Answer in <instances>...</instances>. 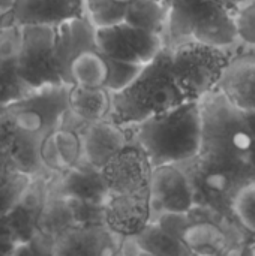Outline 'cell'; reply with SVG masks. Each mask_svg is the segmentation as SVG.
Here are the masks:
<instances>
[{
    "instance_id": "2",
    "label": "cell",
    "mask_w": 255,
    "mask_h": 256,
    "mask_svg": "<svg viewBox=\"0 0 255 256\" xmlns=\"http://www.w3.org/2000/svg\"><path fill=\"white\" fill-rule=\"evenodd\" d=\"M107 120L122 129L137 128L186 104L171 74L170 50H162L122 92L110 94Z\"/></svg>"
},
{
    "instance_id": "4",
    "label": "cell",
    "mask_w": 255,
    "mask_h": 256,
    "mask_svg": "<svg viewBox=\"0 0 255 256\" xmlns=\"http://www.w3.org/2000/svg\"><path fill=\"white\" fill-rule=\"evenodd\" d=\"M239 2H168L165 48L194 42L231 51L237 38Z\"/></svg>"
},
{
    "instance_id": "17",
    "label": "cell",
    "mask_w": 255,
    "mask_h": 256,
    "mask_svg": "<svg viewBox=\"0 0 255 256\" xmlns=\"http://www.w3.org/2000/svg\"><path fill=\"white\" fill-rule=\"evenodd\" d=\"M108 230L99 226L71 228L60 234L53 256H114Z\"/></svg>"
},
{
    "instance_id": "26",
    "label": "cell",
    "mask_w": 255,
    "mask_h": 256,
    "mask_svg": "<svg viewBox=\"0 0 255 256\" xmlns=\"http://www.w3.org/2000/svg\"><path fill=\"white\" fill-rule=\"evenodd\" d=\"M236 26L239 44L245 48L255 50V0L239 3Z\"/></svg>"
},
{
    "instance_id": "29",
    "label": "cell",
    "mask_w": 255,
    "mask_h": 256,
    "mask_svg": "<svg viewBox=\"0 0 255 256\" xmlns=\"http://www.w3.org/2000/svg\"><path fill=\"white\" fill-rule=\"evenodd\" d=\"M0 62H2V56H0Z\"/></svg>"
},
{
    "instance_id": "1",
    "label": "cell",
    "mask_w": 255,
    "mask_h": 256,
    "mask_svg": "<svg viewBox=\"0 0 255 256\" xmlns=\"http://www.w3.org/2000/svg\"><path fill=\"white\" fill-rule=\"evenodd\" d=\"M198 105L201 114L198 158L218 166L255 176V130L251 118L230 104L219 90L201 99Z\"/></svg>"
},
{
    "instance_id": "9",
    "label": "cell",
    "mask_w": 255,
    "mask_h": 256,
    "mask_svg": "<svg viewBox=\"0 0 255 256\" xmlns=\"http://www.w3.org/2000/svg\"><path fill=\"white\" fill-rule=\"evenodd\" d=\"M95 50L108 60L146 66L165 50V42L156 34L123 22L95 30Z\"/></svg>"
},
{
    "instance_id": "16",
    "label": "cell",
    "mask_w": 255,
    "mask_h": 256,
    "mask_svg": "<svg viewBox=\"0 0 255 256\" xmlns=\"http://www.w3.org/2000/svg\"><path fill=\"white\" fill-rule=\"evenodd\" d=\"M54 33L56 62L62 80L66 84V70L69 63L77 56L95 50V28L89 24V21L84 16H81L59 24L57 27H54Z\"/></svg>"
},
{
    "instance_id": "27",
    "label": "cell",
    "mask_w": 255,
    "mask_h": 256,
    "mask_svg": "<svg viewBox=\"0 0 255 256\" xmlns=\"http://www.w3.org/2000/svg\"><path fill=\"white\" fill-rule=\"evenodd\" d=\"M236 256H255V237L246 238L245 243L237 250Z\"/></svg>"
},
{
    "instance_id": "14",
    "label": "cell",
    "mask_w": 255,
    "mask_h": 256,
    "mask_svg": "<svg viewBox=\"0 0 255 256\" xmlns=\"http://www.w3.org/2000/svg\"><path fill=\"white\" fill-rule=\"evenodd\" d=\"M78 136L81 144V159L98 172L129 144L125 129L108 120L86 124Z\"/></svg>"
},
{
    "instance_id": "13",
    "label": "cell",
    "mask_w": 255,
    "mask_h": 256,
    "mask_svg": "<svg viewBox=\"0 0 255 256\" xmlns=\"http://www.w3.org/2000/svg\"><path fill=\"white\" fill-rule=\"evenodd\" d=\"M218 90L246 116H255V50H242L231 56Z\"/></svg>"
},
{
    "instance_id": "25",
    "label": "cell",
    "mask_w": 255,
    "mask_h": 256,
    "mask_svg": "<svg viewBox=\"0 0 255 256\" xmlns=\"http://www.w3.org/2000/svg\"><path fill=\"white\" fill-rule=\"evenodd\" d=\"M105 60L108 64V80L105 84V90L110 94L125 90L138 76V74L144 68V66H135V64H129V63L116 62V60H108V58H105Z\"/></svg>"
},
{
    "instance_id": "24",
    "label": "cell",
    "mask_w": 255,
    "mask_h": 256,
    "mask_svg": "<svg viewBox=\"0 0 255 256\" xmlns=\"http://www.w3.org/2000/svg\"><path fill=\"white\" fill-rule=\"evenodd\" d=\"M84 18L95 30L110 28L125 22L129 2H83Z\"/></svg>"
},
{
    "instance_id": "7",
    "label": "cell",
    "mask_w": 255,
    "mask_h": 256,
    "mask_svg": "<svg viewBox=\"0 0 255 256\" xmlns=\"http://www.w3.org/2000/svg\"><path fill=\"white\" fill-rule=\"evenodd\" d=\"M54 40V27H21V42L15 57V72L23 82L41 90L66 86L56 62Z\"/></svg>"
},
{
    "instance_id": "20",
    "label": "cell",
    "mask_w": 255,
    "mask_h": 256,
    "mask_svg": "<svg viewBox=\"0 0 255 256\" xmlns=\"http://www.w3.org/2000/svg\"><path fill=\"white\" fill-rule=\"evenodd\" d=\"M111 96L107 90H89L80 87H69L68 111L81 123L90 124L107 120L110 112Z\"/></svg>"
},
{
    "instance_id": "19",
    "label": "cell",
    "mask_w": 255,
    "mask_h": 256,
    "mask_svg": "<svg viewBox=\"0 0 255 256\" xmlns=\"http://www.w3.org/2000/svg\"><path fill=\"white\" fill-rule=\"evenodd\" d=\"M108 80V64L96 50L77 56L68 66L66 84L71 87L98 90L104 88Z\"/></svg>"
},
{
    "instance_id": "23",
    "label": "cell",
    "mask_w": 255,
    "mask_h": 256,
    "mask_svg": "<svg viewBox=\"0 0 255 256\" xmlns=\"http://www.w3.org/2000/svg\"><path fill=\"white\" fill-rule=\"evenodd\" d=\"M230 218L236 228L246 237H255V176L246 180L234 194Z\"/></svg>"
},
{
    "instance_id": "12",
    "label": "cell",
    "mask_w": 255,
    "mask_h": 256,
    "mask_svg": "<svg viewBox=\"0 0 255 256\" xmlns=\"http://www.w3.org/2000/svg\"><path fill=\"white\" fill-rule=\"evenodd\" d=\"M105 228L122 238H135L152 224L150 195H108L102 207Z\"/></svg>"
},
{
    "instance_id": "8",
    "label": "cell",
    "mask_w": 255,
    "mask_h": 256,
    "mask_svg": "<svg viewBox=\"0 0 255 256\" xmlns=\"http://www.w3.org/2000/svg\"><path fill=\"white\" fill-rule=\"evenodd\" d=\"M245 240L231 220L197 207L180 237L194 256H236Z\"/></svg>"
},
{
    "instance_id": "22",
    "label": "cell",
    "mask_w": 255,
    "mask_h": 256,
    "mask_svg": "<svg viewBox=\"0 0 255 256\" xmlns=\"http://www.w3.org/2000/svg\"><path fill=\"white\" fill-rule=\"evenodd\" d=\"M132 240L140 254L147 256H194L179 238L167 234L153 222Z\"/></svg>"
},
{
    "instance_id": "15",
    "label": "cell",
    "mask_w": 255,
    "mask_h": 256,
    "mask_svg": "<svg viewBox=\"0 0 255 256\" xmlns=\"http://www.w3.org/2000/svg\"><path fill=\"white\" fill-rule=\"evenodd\" d=\"M84 16L83 2L65 0H26L12 6V22L18 27L42 26L57 27L59 24Z\"/></svg>"
},
{
    "instance_id": "10",
    "label": "cell",
    "mask_w": 255,
    "mask_h": 256,
    "mask_svg": "<svg viewBox=\"0 0 255 256\" xmlns=\"http://www.w3.org/2000/svg\"><path fill=\"white\" fill-rule=\"evenodd\" d=\"M108 195H131L149 192L152 166L144 153L132 142L125 146L101 171Z\"/></svg>"
},
{
    "instance_id": "28",
    "label": "cell",
    "mask_w": 255,
    "mask_h": 256,
    "mask_svg": "<svg viewBox=\"0 0 255 256\" xmlns=\"http://www.w3.org/2000/svg\"><path fill=\"white\" fill-rule=\"evenodd\" d=\"M249 118H251V123H252V126H254V129H255V116L254 117H251V116H248Z\"/></svg>"
},
{
    "instance_id": "21",
    "label": "cell",
    "mask_w": 255,
    "mask_h": 256,
    "mask_svg": "<svg viewBox=\"0 0 255 256\" xmlns=\"http://www.w3.org/2000/svg\"><path fill=\"white\" fill-rule=\"evenodd\" d=\"M168 20V2L138 0L129 2L125 22L147 33L165 38Z\"/></svg>"
},
{
    "instance_id": "6",
    "label": "cell",
    "mask_w": 255,
    "mask_h": 256,
    "mask_svg": "<svg viewBox=\"0 0 255 256\" xmlns=\"http://www.w3.org/2000/svg\"><path fill=\"white\" fill-rule=\"evenodd\" d=\"M180 168L185 171L192 186L195 207L228 220H231L230 206L234 194L246 180L254 177L251 174L209 164L198 156L194 160L180 165Z\"/></svg>"
},
{
    "instance_id": "5",
    "label": "cell",
    "mask_w": 255,
    "mask_h": 256,
    "mask_svg": "<svg viewBox=\"0 0 255 256\" xmlns=\"http://www.w3.org/2000/svg\"><path fill=\"white\" fill-rule=\"evenodd\" d=\"M171 74L186 102H200L218 86L227 70L231 51L186 42L170 50Z\"/></svg>"
},
{
    "instance_id": "18",
    "label": "cell",
    "mask_w": 255,
    "mask_h": 256,
    "mask_svg": "<svg viewBox=\"0 0 255 256\" xmlns=\"http://www.w3.org/2000/svg\"><path fill=\"white\" fill-rule=\"evenodd\" d=\"M41 162L47 168L65 171L74 168L81 160V144L77 132L57 129L41 142Z\"/></svg>"
},
{
    "instance_id": "11",
    "label": "cell",
    "mask_w": 255,
    "mask_h": 256,
    "mask_svg": "<svg viewBox=\"0 0 255 256\" xmlns=\"http://www.w3.org/2000/svg\"><path fill=\"white\" fill-rule=\"evenodd\" d=\"M149 195L152 222L161 214H188L195 208L192 186L180 166L153 168Z\"/></svg>"
},
{
    "instance_id": "3",
    "label": "cell",
    "mask_w": 255,
    "mask_h": 256,
    "mask_svg": "<svg viewBox=\"0 0 255 256\" xmlns=\"http://www.w3.org/2000/svg\"><path fill=\"white\" fill-rule=\"evenodd\" d=\"M132 129V144L144 153L152 170L180 166L200 154L201 114L197 102H186Z\"/></svg>"
}]
</instances>
